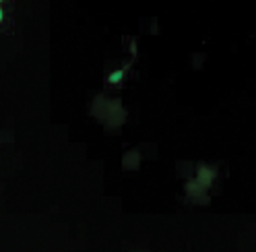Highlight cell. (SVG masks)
<instances>
[{
	"instance_id": "1",
	"label": "cell",
	"mask_w": 256,
	"mask_h": 252,
	"mask_svg": "<svg viewBox=\"0 0 256 252\" xmlns=\"http://www.w3.org/2000/svg\"><path fill=\"white\" fill-rule=\"evenodd\" d=\"M215 170L213 168H209V166H200L198 168V174H196V182L200 184V186H204L206 190L213 186V182H215Z\"/></svg>"
},
{
	"instance_id": "2",
	"label": "cell",
	"mask_w": 256,
	"mask_h": 252,
	"mask_svg": "<svg viewBox=\"0 0 256 252\" xmlns=\"http://www.w3.org/2000/svg\"><path fill=\"white\" fill-rule=\"evenodd\" d=\"M122 78H124V70H114V72H112L110 74V83H120L122 81Z\"/></svg>"
},
{
	"instance_id": "3",
	"label": "cell",
	"mask_w": 256,
	"mask_h": 252,
	"mask_svg": "<svg viewBox=\"0 0 256 252\" xmlns=\"http://www.w3.org/2000/svg\"><path fill=\"white\" fill-rule=\"evenodd\" d=\"M2 19H4V12H2V8H0V23H2Z\"/></svg>"
}]
</instances>
